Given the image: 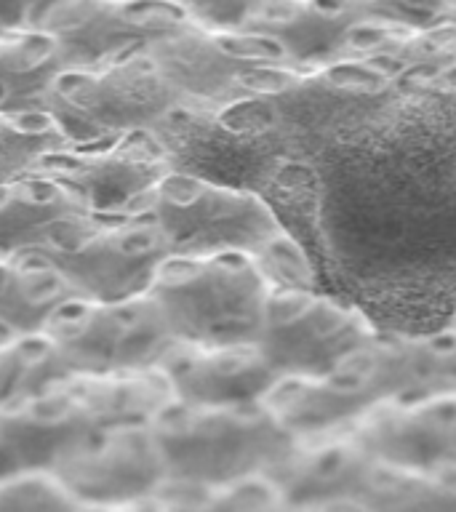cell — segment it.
<instances>
[{"instance_id": "obj_34", "label": "cell", "mask_w": 456, "mask_h": 512, "mask_svg": "<svg viewBox=\"0 0 456 512\" xmlns=\"http://www.w3.org/2000/svg\"><path fill=\"white\" fill-rule=\"evenodd\" d=\"M451 328H456V312H454V318H451Z\"/></svg>"}, {"instance_id": "obj_29", "label": "cell", "mask_w": 456, "mask_h": 512, "mask_svg": "<svg viewBox=\"0 0 456 512\" xmlns=\"http://www.w3.org/2000/svg\"><path fill=\"white\" fill-rule=\"evenodd\" d=\"M46 0H0V35L32 27V19Z\"/></svg>"}, {"instance_id": "obj_17", "label": "cell", "mask_w": 456, "mask_h": 512, "mask_svg": "<svg viewBox=\"0 0 456 512\" xmlns=\"http://www.w3.org/2000/svg\"><path fill=\"white\" fill-rule=\"evenodd\" d=\"M368 24L360 0H264L243 35L264 40L296 64H323L355 43Z\"/></svg>"}, {"instance_id": "obj_22", "label": "cell", "mask_w": 456, "mask_h": 512, "mask_svg": "<svg viewBox=\"0 0 456 512\" xmlns=\"http://www.w3.org/2000/svg\"><path fill=\"white\" fill-rule=\"evenodd\" d=\"M360 504L366 512H456V467L398 470L379 464Z\"/></svg>"}, {"instance_id": "obj_24", "label": "cell", "mask_w": 456, "mask_h": 512, "mask_svg": "<svg viewBox=\"0 0 456 512\" xmlns=\"http://www.w3.org/2000/svg\"><path fill=\"white\" fill-rule=\"evenodd\" d=\"M64 374L70 371L43 331L0 339V406L24 398Z\"/></svg>"}, {"instance_id": "obj_11", "label": "cell", "mask_w": 456, "mask_h": 512, "mask_svg": "<svg viewBox=\"0 0 456 512\" xmlns=\"http://www.w3.org/2000/svg\"><path fill=\"white\" fill-rule=\"evenodd\" d=\"M168 171H174V163L155 134L134 131L102 142H70L40 160L32 174L64 184L94 214H118Z\"/></svg>"}, {"instance_id": "obj_33", "label": "cell", "mask_w": 456, "mask_h": 512, "mask_svg": "<svg viewBox=\"0 0 456 512\" xmlns=\"http://www.w3.org/2000/svg\"><path fill=\"white\" fill-rule=\"evenodd\" d=\"M6 336H8V331H6V328H0V339H6Z\"/></svg>"}, {"instance_id": "obj_5", "label": "cell", "mask_w": 456, "mask_h": 512, "mask_svg": "<svg viewBox=\"0 0 456 512\" xmlns=\"http://www.w3.org/2000/svg\"><path fill=\"white\" fill-rule=\"evenodd\" d=\"M182 96L147 51L99 67H72L56 78L46 112L70 142H102L152 131Z\"/></svg>"}, {"instance_id": "obj_30", "label": "cell", "mask_w": 456, "mask_h": 512, "mask_svg": "<svg viewBox=\"0 0 456 512\" xmlns=\"http://www.w3.org/2000/svg\"><path fill=\"white\" fill-rule=\"evenodd\" d=\"M286 512H366V507L360 502H336L318 507H286Z\"/></svg>"}, {"instance_id": "obj_7", "label": "cell", "mask_w": 456, "mask_h": 512, "mask_svg": "<svg viewBox=\"0 0 456 512\" xmlns=\"http://www.w3.org/2000/svg\"><path fill=\"white\" fill-rule=\"evenodd\" d=\"M38 251L91 299L147 294L158 267L171 256L158 224L136 211L80 216Z\"/></svg>"}, {"instance_id": "obj_27", "label": "cell", "mask_w": 456, "mask_h": 512, "mask_svg": "<svg viewBox=\"0 0 456 512\" xmlns=\"http://www.w3.org/2000/svg\"><path fill=\"white\" fill-rule=\"evenodd\" d=\"M368 19L403 30H430L446 22L451 0H360Z\"/></svg>"}, {"instance_id": "obj_26", "label": "cell", "mask_w": 456, "mask_h": 512, "mask_svg": "<svg viewBox=\"0 0 456 512\" xmlns=\"http://www.w3.org/2000/svg\"><path fill=\"white\" fill-rule=\"evenodd\" d=\"M83 504L51 470L11 472L0 478V512H80Z\"/></svg>"}, {"instance_id": "obj_28", "label": "cell", "mask_w": 456, "mask_h": 512, "mask_svg": "<svg viewBox=\"0 0 456 512\" xmlns=\"http://www.w3.org/2000/svg\"><path fill=\"white\" fill-rule=\"evenodd\" d=\"M187 16V22L222 32H243L264 0H168Z\"/></svg>"}, {"instance_id": "obj_9", "label": "cell", "mask_w": 456, "mask_h": 512, "mask_svg": "<svg viewBox=\"0 0 456 512\" xmlns=\"http://www.w3.org/2000/svg\"><path fill=\"white\" fill-rule=\"evenodd\" d=\"M187 22L168 0H46L32 19L72 67H99L147 51Z\"/></svg>"}, {"instance_id": "obj_1", "label": "cell", "mask_w": 456, "mask_h": 512, "mask_svg": "<svg viewBox=\"0 0 456 512\" xmlns=\"http://www.w3.org/2000/svg\"><path fill=\"white\" fill-rule=\"evenodd\" d=\"M174 400L160 368L128 374H64L0 406V478L51 470L67 451L104 427L152 422Z\"/></svg>"}, {"instance_id": "obj_18", "label": "cell", "mask_w": 456, "mask_h": 512, "mask_svg": "<svg viewBox=\"0 0 456 512\" xmlns=\"http://www.w3.org/2000/svg\"><path fill=\"white\" fill-rule=\"evenodd\" d=\"M94 214L64 184L40 174L0 179V254L38 251L80 216Z\"/></svg>"}, {"instance_id": "obj_14", "label": "cell", "mask_w": 456, "mask_h": 512, "mask_svg": "<svg viewBox=\"0 0 456 512\" xmlns=\"http://www.w3.org/2000/svg\"><path fill=\"white\" fill-rule=\"evenodd\" d=\"M264 46V40L243 32L208 30L184 22L179 30L152 43L147 56L182 99H227L238 96L240 86L262 64Z\"/></svg>"}, {"instance_id": "obj_19", "label": "cell", "mask_w": 456, "mask_h": 512, "mask_svg": "<svg viewBox=\"0 0 456 512\" xmlns=\"http://www.w3.org/2000/svg\"><path fill=\"white\" fill-rule=\"evenodd\" d=\"M83 296L40 251L0 254V328L40 334L62 304Z\"/></svg>"}, {"instance_id": "obj_2", "label": "cell", "mask_w": 456, "mask_h": 512, "mask_svg": "<svg viewBox=\"0 0 456 512\" xmlns=\"http://www.w3.org/2000/svg\"><path fill=\"white\" fill-rule=\"evenodd\" d=\"M150 424L168 483L190 486H222L267 475L294 443V435L264 400L240 406L171 400Z\"/></svg>"}, {"instance_id": "obj_21", "label": "cell", "mask_w": 456, "mask_h": 512, "mask_svg": "<svg viewBox=\"0 0 456 512\" xmlns=\"http://www.w3.org/2000/svg\"><path fill=\"white\" fill-rule=\"evenodd\" d=\"M392 398H430L456 392V328L422 336L379 339Z\"/></svg>"}, {"instance_id": "obj_15", "label": "cell", "mask_w": 456, "mask_h": 512, "mask_svg": "<svg viewBox=\"0 0 456 512\" xmlns=\"http://www.w3.org/2000/svg\"><path fill=\"white\" fill-rule=\"evenodd\" d=\"M355 432L376 462L387 467H456V392L382 400L355 424Z\"/></svg>"}, {"instance_id": "obj_16", "label": "cell", "mask_w": 456, "mask_h": 512, "mask_svg": "<svg viewBox=\"0 0 456 512\" xmlns=\"http://www.w3.org/2000/svg\"><path fill=\"white\" fill-rule=\"evenodd\" d=\"M174 400L203 406L262 403L280 374L256 342L198 344L176 339L158 363Z\"/></svg>"}, {"instance_id": "obj_31", "label": "cell", "mask_w": 456, "mask_h": 512, "mask_svg": "<svg viewBox=\"0 0 456 512\" xmlns=\"http://www.w3.org/2000/svg\"><path fill=\"white\" fill-rule=\"evenodd\" d=\"M80 512H160L158 502H136V504H115V507H83Z\"/></svg>"}, {"instance_id": "obj_12", "label": "cell", "mask_w": 456, "mask_h": 512, "mask_svg": "<svg viewBox=\"0 0 456 512\" xmlns=\"http://www.w3.org/2000/svg\"><path fill=\"white\" fill-rule=\"evenodd\" d=\"M392 398L379 336L366 350L320 376H283L264 403L294 438L350 430L382 400Z\"/></svg>"}, {"instance_id": "obj_4", "label": "cell", "mask_w": 456, "mask_h": 512, "mask_svg": "<svg viewBox=\"0 0 456 512\" xmlns=\"http://www.w3.org/2000/svg\"><path fill=\"white\" fill-rule=\"evenodd\" d=\"M270 291L259 259L240 251L171 254L150 286L176 339L198 344L256 342Z\"/></svg>"}, {"instance_id": "obj_10", "label": "cell", "mask_w": 456, "mask_h": 512, "mask_svg": "<svg viewBox=\"0 0 456 512\" xmlns=\"http://www.w3.org/2000/svg\"><path fill=\"white\" fill-rule=\"evenodd\" d=\"M83 507L150 502L168 483L150 422L104 427L51 467Z\"/></svg>"}, {"instance_id": "obj_25", "label": "cell", "mask_w": 456, "mask_h": 512, "mask_svg": "<svg viewBox=\"0 0 456 512\" xmlns=\"http://www.w3.org/2000/svg\"><path fill=\"white\" fill-rule=\"evenodd\" d=\"M70 139L46 110H0V179L32 174L40 160Z\"/></svg>"}, {"instance_id": "obj_13", "label": "cell", "mask_w": 456, "mask_h": 512, "mask_svg": "<svg viewBox=\"0 0 456 512\" xmlns=\"http://www.w3.org/2000/svg\"><path fill=\"white\" fill-rule=\"evenodd\" d=\"M379 470L355 427L294 438L280 462L267 472L286 507L360 502Z\"/></svg>"}, {"instance_id": "obj_23", "label": "cell", "mask_w": 456, "mask_h": 512, "mask_svg": "<svg viewBox=\"0 0 456 512\" xmlns=\"http://www.w3.org/2000/svg\"><path fill=\"white\" fill-rule=\"evenodd\" d=\"M155 502L160 512H286L278 488L267 475L222 486L166 483Z\"/></svg>"}, {"instance_id": "obj_6", "label": "cell", "mask_w": 456, "mask_h": 512, "mask_svg": "<svg viewBox=\"0 0 456 512\" xmlns=\"http://www.w3.org/2000/svg\"><path fill=\"white\" fill-rule=\"evenodd\" d=\"M43 334L70 374L150 371L176 342L150 291L128 299L75 296L51 315Z\"/></svg>"}, {"instance_id": "obj_3", "label": "cell", "mask_w": 456, "mask_h": 512, "mask_svg": "<svg viewBox=\"0 0 456 512\" xmlns=\"http://www.w3.org/2000/svg\"><path fill=\"white\" fill-rule=\"evenodd\" d=\"M126 211L147 214L166 235L171 254L206 256L240 251L267 264L288 246L272 208L240 184H224L190 171H168Z\"/></svg>"}, {"instance_id": "obj_8", "label": "cell", "mask_w": 456, "mask_h": 512, "mask_svg": "<svg viewBox=\"0 0 456 512\" xmlns=\"http://www.w3.org/2000/svg\"><path fill=\"white\" fill-rule=\"evenodd\" d=\"M376 334L355 307L302 286H272L259 350L283 376H320L366 350Z\"/></svg>"}, {"instance_id": "obj_32", "label": "cell", "mask_w": 456, "mask_h": 512, "mask_svg": "<svg viewBox=\"0 0 456 512\" xmlns=\"http://www.w3.org/2000/svg\"><path fill=\"white\" fill-rule=\"evenodd\" d=\"M446 24H451V27L456 30V0H451V11H448L446 16Z\"/></svg>"}, {"instance_id": "obj_20", "label": "cell", "mask_w": 456, "mask_h": 512, "mask_svg": "<svg viewBox=\"0 0 456 512\" xmlns=\"http://www.w3.org/2000/svg\"><path fill=\"white\" fill-rule=\"evenodd\" d=\"M70 64L48 32L24 27L0 35V110H46L56 78Z\"/></svg>"}]
</instances>
